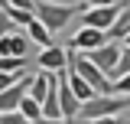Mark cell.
<instances>
[{
	"label": "cell",
	"instance_id": "1",
	"mask_svg": "<svg viewBox=\"0 0 130 124\" xmlns=\"http://www.w3.org/2000/svg\"><path fill=\"white\" fill-rule=\"evenodd\" d=\"M36 20L46 26L49 33H59L65 30L68 23H72V16H75V7H68V3H59V0H36Z\"/></svg>",
	"mask_w": 130,
	"mask_h": 124
},
{
	"label": "cell",
	"instance_id": "2",
	"mask_svg": "<svg viewBox=\"0 0 130 124\" xmlns=\"http://www.w3.org/2000/svg\"><path fill=\"white\" fill-rule=\"evenodd\" d=\"M120 10V0L117 3H98V7H85V13H81V26H94V30H111L114 16Z\"/></svg>",
	"mask_w": 130,
	"mask_h": 124
},
{
	"label": "cell",
	"instance_id": "3",
	"mask_svg": "<svg viewBox=\"0 0 130 124\" xmlns=\"http://www.w3.org/2000/svg\"><path fill=\"white\" fill-rule=\"evenodd\" d=\"M120 49H124V43H114V39H107L104 46H98V49H91V52H85L88 59L94 62L98 69L104 72V75L111 78V72H114V65H117V59H120Z\"/></svg>",
	"mask_w": 130,
	"mask_h": 124
},
{
	"label": "cell",
	"instance_id": "4",
	"mask_svg": "<svg viewBox=\"0 0 130 124\" xmlns=\"http://www.w3.org/2000/svg\"><path fill=\"white\" fill-rule=\"evenodd\" d=\"M104 43H107V33H104V30H94V26H81V30L72 36L68 49H75V52H91V49L104 46Z\"/></svg>",
	"mask_w": 130,
	"mask_h": 124
},
{
	"label": "cell",
	"instance_id": "5",
	"mask_svg": "<svg viewBox=\"0 0 130 124\" xmlns=\"http://www.w3.org/2000/svg\"><path fill=\"white\" fill-rule=\"evenodd\" d=\"M78 108H81V101L72 95L68 82H65V69H62L59 72V111H62L65 121H78Z\"/></svg>",
	"mask_w": 130,
	"mask_h": 124
},
{
	"label": "cell",
	"instance_id": "6",
	"mask_svg": "<svg viewBox=\"0 0 130 124\" xmlns=\"http://www.w3.org/2000/svg\"><path fill=\"white\" fill-rule=\"evenodd\" d=\"M65 62H68V52L59 49V46H46V49H39V56H36V65L42 72H62Z\"/></svg>",
	"mask_w": 130,
	"mask_h": 124
},
{
	"label": "cell",
	"instance_id": "7",
	"mask_svg": "<svg viewBox=\"0 0 130 124\" xmlns=\"http://www.w3.org/2000/svg\"><path fill=\"white\" fill-rule=\"evenodd\" d=\"M29 36H23V33H7V36H0V56H20V59H26L29 56Z\"/></svg>",
	"mask_w": 130,
	"mask_h": 124
},
{
	"label": "cell",
	"instance_id": "8",
	"mask_svg": "<svg viewBox=\"0 0 130 124\" xmlns=\"http://www.w3.org/2000/svg\"><path fill=\"white\" fill-rule=\"evenodd\" d=\"M26 88H29V75H23L20 82H13L10 88H3V92H0V111H16V105H20V98L26 95Z\"/></svg>",
	"mask_w": 130,
	"mask_h": 124
},
{
	"label": "cell",
	"instance_id": "9",
	"mask_svg": "<svg viewBox=\"0 0 130 124\" xmlns=\"http://www.w3.org/2000/svg\"><path fill=\"white\" fill-rule=\"evenodd\" d=\"M130 33V3H120V10H117V16H114L111 30H107V39H114V43H124V36Z\"/></svg>",
	"mask_w": 130,
	"mask_h": 124
},
{
	"label": "cell",
	"instance_id": "10",
	"mask_svg": "<svg viewBox=\"0 0 130 124\" xmlns=\"http://www.w3.org/2000/svg\"><path fill=\"white\" fill-rule=\"evenodd\" d=\"M65 82H68V88H72V95H75L78 101H88V98L94 95V92H91V85H88L75 69H65Z\"/></svg>",
	"mask_w": 130,
	"mask_h": 124
},
{
	"label": "cell",
	"instance_id": "11",
	"mask_svg": "<svg viewBox=\"0 0 130 124\" xmlns=\"http://www.w3.org/2000/svg\"><path fill=\"white\" fill-rule=\"evenodd\" d=\"M26 36H29V43H36L39 49H46V46H52V33L39 23V20H32L29 26H26Z\"/></svg>",
	"mask_w": 130,
	"mask_h": 124
},
{
	"label": "cell",
	"instance_id": "12",
	"mask_svg": "<svg viewBox=\"0 0 130 124\" xmlns=\"http://www.w3.org/2000/svg\"><path fill=\"white\" fill-rule=\"evenodd\" d=\"M16 111H20L26 121H39V118H42V105H39L36 98H29V95H23V98H20Z\"/></svg>",
	"mask_w": 130,
	"mask_h": 124
},
{
	"label": "cell",
	"instance_id": "13",
	"mask_svg": "<svg viewBox=\"0 0 130 124\" xmlns=\"http://www.w3.org/2000/svg\"><path fill=\"white\" fill-rule=\"evenodd\" d=\"M3 10H7V16H10L13 26H29L32 20H36L32 10H20V7H10V3H3Z\"/></svg>",
	"mask_w": 130,
	"mask_h": 124
},
{
	"label": "cell",
	"instance_id": "14",
	"mask_svg": "<svg viewBox=\"0 0 130 124\" xmlns=\"http://www.w3.org/2000/svg\"><path fill=\"white\" fill-rule=\"evenodd\" d=\"M0 72H26V59H20V56H0Z\"/></svg>",
	"mask_w": 130,
	"mask_h": 124
},
{
	"label": "cell",
	"instance_id": "15",
	"mask_svg": "<svg viewBox=\"0 0 130 124\" xmlns=\"http://www.w3.org/2000/svg\"><path fill=\"white\" fill-rule=\"evenodd\" d=\"M127 72H130V46H124L120 49V59H117V65H114V72H111V78L127 75Z\"/></svg>",
	"mask_w": 130,
	"mask_h": 124
},
{
	"label": "cell",
	"instance_id": "16",
	"mask_svg": "<svg viewBox=\"0 0 130 124\" xmlns=\"http://www.w3.org/2000/svg\"><path fill=\"white\" fill-rule=\"evenodd\" d=\"M111 92L114 95H130V72H127V75L111 78Z\"/></svg>",
	"mask_w": 130,
	"mask_h": 124
},
{
	"label": "cell",
	"instance_id": "17",
	"mask_svg": "<svg viewBox=\"0 0 130 124\" xmlns=\"http://www.w3.org/2000/svg\"><path fill=\"white\" fill-rule=\"evenodd\" d=\"M81 124H130V118H124V114H107V118H91V121H81Z\"/></svg>",
	"mask_w": 130,
	"mask_h": 124
},
{
	"label": "cell",
	"instance_id": "18",
	"mask_svg": "<svg viewBox=\"0 0 130 124\" xmlns=\"http://www.w3.org/2000/svg\"><path fill=\"white\" fill-rule=\"evenodd\" d=\"M0 124H32V121H26L20 111H0Z\"/></svg>",
	"mask_w": 130,
	"mask_h": 124
},
{
	"label": "cell",
	"instance_id": "19",
	"mask_svg": "<svg viewBox=\"0 0 130 124\" xmlns=\"http://www.w3.org/2000/svg\"><path fill=\"white\" fill-rule=\"evenodd\" d=\"M23 75H26V72H0V92H3V88H10L13 82H20Z\"/></svg>",
	"mask_w": 130,
	"mask_h": 124
},
{
	"label": "cell",
	"instance_id": "20",
	"mask_svg": "<svg viewBox=\"0 0 130 124\" xmlns=\"http://www.w3.org/2000/svg\"><path fill=\"white\" fill-rule=\"evenodd\" d=\"M16 26L10 23V16H7V10H3V3H0V36H7V33H13Z\"/></svg>",
	"mask_w": 130,
	"mask_h": 124
},
{
	"label": "cell",
	"instance_id": "21",
	"mask_svg": "<svg viewBox=\"0 0 130 124\" xmlns=\"http://www.w3.org/2000/svg\"><path fill=\"white\" fill-rule=\"evenodd\" d=\"M10 7H20V10H36V0H3Z\"/></svg>",
	"mask_w": 130,
	"mask_h": 124
},
{
	"label": "cell",
	"instance_id": "22",
	"mask_svg": "<svg viewBox=\"0 0 130 124\" xmlns=\"http://www.w3.org/2000/svg\"><path fill=\"white\" fill-rule=\"evenodd\" d=\"M32 124H72V121H65V118H39V121H32Z\"/></svg>",
	"mask_w": 130,
	"mask_h": 124
},
{
	"label": "cell",
	"instance_id": "23",
	"mask_svg": "<svg viewBox=\"0 0 130 124\" xmlns=\"http://www.w3.org/2000/svg\"><path fill=\"white\" fill-rule=\"evenodd\" d=\"M85 7H98V3H117V0H81Z\"/></svg>",
	"mask_w": 130,
	"mask_h": 124
},
{
	"label": "cell",
	"instance_id": "24",
	"mask_svg": "<svg viewBox=\"0 0 130 124\" xmlns=\"http://www.w3.org/2000/svg\"><path fill=\"white\" fill-rule=\"evenodd\" d=\"M124 46H130V33H127V36H124Z\"/></svg>",
	"mask_w": 130,
	"mask_h": 124
},
{
	"label": "cell",
	"instance_id": "25",
	"mask_svg": "<svg viewBox=\"0 0 130 124\" xmlns=\"http://www.w3.org/2000/svg\"><path fill=\"white\" fill-rule=\"evenodd\" d=\"M120 3H127V0H120Z\"/></svg>",
	"mask_w": 130,
	"mask_h": 124
},
{
	"label": "cell",
	"instance_id": "26",
	"mask_svg": "<svg viewBox=\"0 0 130 124\" xmlns=\"http://www.w3.org/2000/svg\"><path fill=\"white\" fill-rule=\"evenodd\" d=\"M0 3H3V0H0Z\"/></svg>",
	"mask_w": 130,
	"mask_h": 124
},
{
	"label": "cell",
	"instance_id": "27",
	"mask_svg": "<svg viewBox=\"0 0 130 124\" xmlns=\"http://www.w3.org/2000/svg\"><path fill=\"white\" fill-rule=\"evenodd\" d=\"M127 3H130V0H127Z\"/></svg>",
	"mask_w": 130,
	"mask_h": 124
},
{
	"label": "cell",
	"instance_id": "28",
	"mask_svg": "<svg viewBox=\"0 0 130 124\" xmlns=\"http://www.w3.org/2000/svg\"><path fill=\"white\" fill-rule=\"evenodd\" d=\"M78 124H81V121H78Z\"/></svg>",
	"mask_w": 130,
	"mask_h": 124
}]
</instances>
